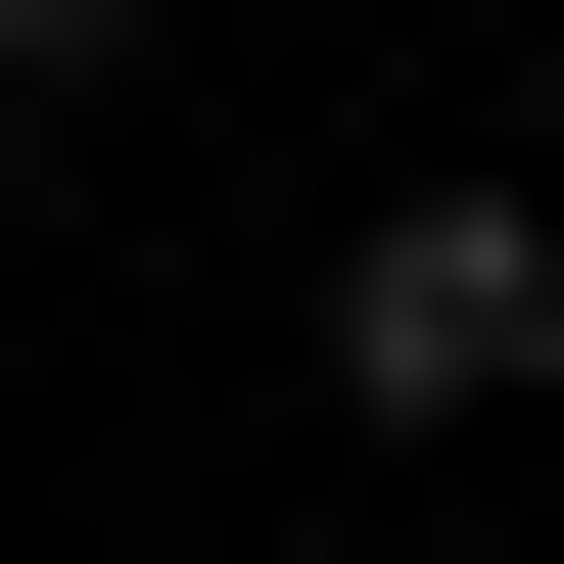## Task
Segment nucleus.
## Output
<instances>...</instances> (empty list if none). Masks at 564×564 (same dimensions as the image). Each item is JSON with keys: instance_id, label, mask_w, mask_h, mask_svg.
<instances>
[{"instance_id": "obj_1", "label": "nucleus", "mask_w": 564, "mask_h": 564, "mask_svg": "<svg viewBox=\"0 0 564 564\" xmlns=\"http://www.w3.org/2000/svg\"><path fill=\"white\" fill-rule=\"evenodd\" d=\"M329 377H377V423H518L564 377V236H518V188H377V236H329Z\"/></svg>"}, {"instance_id": "obj_2", "label": "nucleus", "mask_w": 564, "mask_h": 564, "mask_svg": "<svg viewBox=\"0 0 564 564\" xmlns=\"http://www.w3.org/2000/svg\"><path fill=\"white\" fill-rule=\"evenodd\" d=\"M95 47H141V0H0V95H95Z\"/></svg>"}]
</instances>
